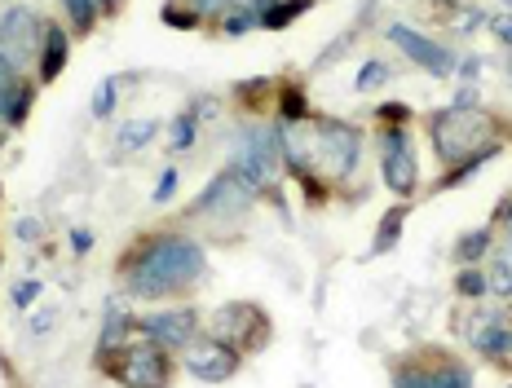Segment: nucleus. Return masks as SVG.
Returning <instances> with one entry per match:
<instances>
[{"label": "nucleus", "mask_w": 512, "mask_h": 388, "mask_svg": "<svg viewBox=\"0 0 512 388\" xmlns=\"http://www.w3.org/2000/svg\"><path fill=\"white\" fill-rule=\"evenodd\" d=\"M204 265H208V256L195 239L164 234V239H151L128 261V291L142 300L173 296V291H186L190 283H199Z\"/></svg>", "instance_id": "nucleus-1"}, {"label": "nucleus", "mask_w": 512, "mask_h": 388, "mask_svg": "<svg viewBox=\"0 0 512 388\" xmlns=\"http://www.w3.org/2000/svg\"><path fill=\"white\" fill-rule=\"evenodd\" d=\"M490 128H495V120L477 106H446L429 120V142L442 164H455V159L477 155L490 142Z\"/></svg>", "instance_id": "nucleus-2"}, {"label": "nucleus", "mask_w": 512, "mask_h": 388, "mask_svg": "<svg viewBox=\"0 0 512 388\" xmlns=\"http://www.w3.org/2000/svg\"><path fill=\"white\" fill-rule=\"evenodd\" d=\"M283 159V128H248V133L239 137V150H234V181L239 186H248L252 194L265 190L274 181V168H279Z\"/></svg>", "instance_id": "nucleus-3"}, {"label": "nucleus", "mask_w": 512, "mask_h": 388, "mask_svg": "<svg viewBox=\"0 0 512 388\" xmlns=\"http://www.w3.org/2000/svg\"><path fill=\"white\" fill-rule=\"evenodd\" d=\"M358 146H362V137H358L354 124L323 120L314 133V155L309 159H318V168H323L332 181H345L349 172L358 168Z\"/></svg>", "instance_id": "nucleus-4"}, {"label": "nucleus", "mask_w": 512, "mask_h": 388, "mask_svg": "<svg viewBox=\"0 0 512 388\" xmlns=\"http://www.w3.org/2000/svg\"><path fill=\"white\" fill-rule=\"evenodd\" d=\"M111 375L128 388H164L168 384V358H164V344L142 340V344H128L120 358L111 362Z\"/></svg>", "instance_id": "nucleus-5"}, {"label": "nucleus", "mask_w": 512, "mask_h": 388, "mask_svg": "<svg viewBox=\"0 0 512 388\" xmlns=\"http://www.w3.org/2000/svg\"><path fill=\"white\" fill-rule=\"evenodd\" d=\"M380 172H384V186L398 194V199H411L415 186H420V168H415V150H411L407 128H389V133H384Z\"/></svg>", "instance_id": "nucleus-6"}, {"label": "nucleus", "mask_w": 512, "mask_h": 388, "mask_svg": "<svg viewBox=\"0 0 512 388\" xmlns=\"http://www.w3.org/2000/svg\"><path fill=\"white\" fill-rule=\"evenodd\" d=\"M186 371L195 380L221 384L239 371V349H230L226 340H190L186 344Z\"/></svg>", "instance_id": "nucleus-7"}, {"label": "nucleus", "mask_w": 512, "mask_h": 388, "mask_svg": "<svg viewBox=\"0 0 512 388\" xmlns=\"http://www.w3.org/2000/svg\"><path fill=\"white\" fill-rule=\"evenodd\" d=\"M40 40H45V23H40L31 9H9L5 23H0V53H5L14 67L40 49Z\"/></svg>", "instance_id": "nucleus-8"}, {"label": "nucleus", "mask_w": 512, "mask_h": 388, "mask_svg": "<svg viewBox=\"0 0 512 388\" xmlns=\"http://www.w3.org/2000/svg\"><path fill=\"white\" fill-rule=\"evenodd\" d=\"M389 40H393V45H398L402 53H407L415 67H424V71H433V75H451V71H455V53L442 49V45H437V40H429V36H420L415 27L389 23Z\"/></svg>", "instance_id": "nucleus-9"}, {"label": "nucleus", "mask_w": 512, "mask_h": 388, "mask_svg": "<svg viewBox=\"0 0 512 388\" xmlns=\"http://www.w3.org/2000/svg\"><path fill=\"white\" fill-rule=\"evenodd\" d=\"M212 331H217V340H226L230 349H256V344H265V336H256V331H265V318L256 314L252 305H226L212 314Z\"/></svg>", "instance_id": "nucleus-10"}, {"label": "nucleus", "mask_w": 512, "mask_h": 388, "mask_svg": "<svg viewBox=\"0 0 512 388\" xmlns=\"http://www.w3.org/2000/svg\"><path fill=\"white\" fill-rule=\"evenodd\" d=\"M195 309H164V314H146L142 318V331L146 340L155 344H168V349H186L195 340Z\"/></svg>", "instance_id": "nucleus-11"}, {"label": "nucleus", "mask_w": 512, "mask_h": 388, "mask_svg": "<svg viewBox=\"0 0 512 388\" xmlns=\"http://www.w3.org/2000/svg\"><path fill=\"white\" fill-rule=\"evenodd\" d=\"M393 388H473V375L464 366H402L393 375Z\"/></svg>", "instance_id": "nucleus-12"}, {"label": "nucleus", "mask_w": 512, "mask_h": 388, "mask_svg": "<svg viewBox=\"0 0 512 388\" xmlns=\"http://www.w3.org/2000/svg\"><path fill=\"white\" fill-rule=\"evenodd\" d=\"M248 203H252V190L239 186V181H234V172H221V177L204 190V199L195 203V212H221V217H239Z\"/></svg>", "instance_id": "nucleus-13"}, {"label": "nucleus", "mask_w": 512, "mask_h": 388, "mask_svg": "<svg viewBox=\"0 0 512 388\" xmlns=\"http://www.w3.org/2000/svg\"><path fill=\"white\" fill-rule=\"evenodd\" d=\"M40 49H45V53H40V80H58V75H62V67H67V31H62V27H45V40H40Z\"/></svg>", "instance_id": "nucleus-14"}, {"label": "nucleus", "mask_w": 512, "mask_h": 388, "mask_svg": "<svg viewBox=\"0 0 512 388\" xmlns=\"http://www.w3.org/2000/svg\"><path fill=\"white\" fill-rule=\"evenodd\" d=\"M31 111V89L23 80H9L0 89V124H23Z\"/></svg>", "instance_id": "nucleus-15"}, {"label": "nucleus", "mask_w": 512, "mask_h": 388, "mask_svg": "<svg viewBox=\"0 0 512 388\" xmlns=\"http://www.w3.org/2000/svg\"><path fill=\"white\" fill-rule=\"evenodd\" d=\"M265 9H270V0H234V9L226 14V31L230 36H243V31L261 27Z\"/></svg>", "instance_id": "nucleus-16"}, {"label": "nucleus", "mask_w": 512, "mask_h": 388, "mask_svg": "<svg viewBox=\"0 0 512 388\" xmlns=\"http://www.w3.org/2000/svg\"><path fill=\"white\" fill-rule=\"evenodd\" d=\"M155 133H159L155 120H128V124L120 128V137H115V150H120V155H133V150L151 146Z\"/></svg>", "instance_id": "nucleus-17"}, {"label": "nucleus", "mask_w": 512, "mask_h": 388, "mask_svg": "<svg viewBox=\"0 0 512 388\" xmlns=\"http://www.w3.org/2000/svg\"><path fill=\"white\" fill-rule=\"evenodd\" d=\"M473 349H482L486 358H504V353H512V331L499 327V322H486L473 336Z\"/></svg>", "instance_id": "nucleus-18"}, {"label": "nucleus", "mask_w": 512, "mask_h": 388, "mask_svg": "<svg viewBox=\"0 0 512 388\" xmlns=\"http://www.w3.org/2000/svg\"><path fill=\"white\" fill-rule=\"evenodd\" d=\"M124 331H128V314H124L120 305H111V309H106V322H102V340H98V349H102V353L120 349V344H124Z\"/></svg>", "instance_id": "nucleus-19"}, {"label": "nucleus", "mask_w": 512, "mask_h": 388, "mask_svg": "<svg viewBox=\"0 0 512 388\" xmlns=\"http://www.w3.org/2000/svg\"><path fill=\"white\" fill-rule=\"evenodd\" d=\"M309 9V0H287V5H270L265 9V18H261V27H270V31H279L287 23H296V14H305Z\"/></svg>", "instance_id": "nucleus-20"}, {"label": "nucleus", "mask_w": 512, "mask_h": 388, "mask_svg": "<svg viewBox=\"0 0 512 388\" xmlns=\"http://www.w3.org/2000/svg\"><path fill=\"white\" fill-rule=\"evenodd\" d=\"M62 5H67L71 23H76L80 31H89L93 23H98V9H102V0H62Z\"/></svg>", "instance_id": "nucleus-21"}, {"label": "nucleus", "mask_w": 512, "mask_h": 388, "mask_svg": "<svg viewBox=\"0 0 512 388\" xmlns=\"http://www.w3.org/2000/svg\"><path fill=\"white\" fill-rule=\"evenodd\" d=\"M195 133H199V124H195V115H177L173 120V137H168V150H186V146H195Z\"/></svg>", "instance_id": "nucleus-22"}, {"label": "nucleus", "mask_w": 512, "mask_h": 388, "mask_svg": "<svg viewBox=\"0 0 512 388\" xmlns=\"http://www.w3.org/2000/svg\"><path fill=\"white\" fill-rule=\"evenodd\" d=\"M398 234H402V212L393 208V212H384V221H380V239L371 243V252H389Z\"/></svg>", "instance_id": "nucleus-23"}, {"label": "nucleus", "mask_w": 512, "mask_h": 388, "mask_svg": "<svg viewBox=\"0 0 512 388\" xmlns=\"http://www.w3.org/2000/svg\"><path fill=\"white\" fill-rule=\"evenodd\" d=\"M111 111H115V80H102V84H98V97H93V115H98V120H106Z\"/></svg>", "instance_id": "nucleus-24"}, {"label": "nucleus", "mask_w": 512, "mask_h": 388, "mask_svg": "<svg viewBox=\"0 0 512 388\" xmlns=\"http://www.w3.org/2000/svg\"><path fill=\"white\" fill-rule=\"evenodd\" d=\"M384 80H389V67H384V62H367V67H362L358 71V89H376V84H384Z\"/></svg>", "instance_id": "nucleus-25"}, {"label": "nucleus", "mask_w": 512, "mask_h": 388, "mask_svg": "<svg viewBox=\"0 0 512 388\" xmlns=\"http://www.w3.org/2000/svg\"><path fill=\"white\" fill-rule=\"evenodd\" d=\"M486 287L499 291V296H508V291H512V261H504V256H499V265H495V274H490Z\"/></svg>", "instance_id": "nucleus-26"}, {"label": "nucleus", "mask_w": 512, "mask_h": 388, "mask_svg": "<svg viewBox=\"0 0 512 388\" xmlns=\"http://www.w3.org/2000/svg\"><path fill=\"white\" fill-rule=\"evenodd\" d=\"M283 115H287L292 124H301V115H305V93H301V89H287V93H283Z\"/></svg>", "instance_id": "nucleus-27"}, {"label": "nucleus", "mask_w": 512, "mask_h": 388, "mask_svg": "<svg viewBox=\"0 0 512 388\" xmlns=\"http://www.w3.org/2000/svg\"><path fill=\"white\" fill-rule=\"evenodd\" d=\"M486 243H490V234H486V230H477V234H473V239H464V243H460V256H464V261H468V265H473V261H477V256H482V252H486Z\"/></svg>", "instance_id": "nucleus-28"}, {"label": "nucleus", "mask_w": 512, "mask_h": 388, "mask_svg": "<svg viewBox=\"0 0 512 388\" xmlns=\"http://www.w3.org/2000/svg\"><path fill=\"white\" fill-rule=\"evenodd\" d=\"M455 287H460V296H482V291H486V278L477 274V269H464Z\"/></svg>", "instance_id": "nucleus-29"}, {"label": "nucleus", "mask_w": 512, "mask_h": 388, "mask_svg": "<svg viewBox=\"0 0 512 388\" xmlns=\"http://www.w3.org/2000/svg\"><path fill=\"white\" fill-rule=\"evenodd\" d=\"M234 9V0H195V14H204V18H226Z\"/></svg>", "instance_id": "nucleus-30"}, {"label": "nucleus", "mask_w": 512, "mask_h": 388, "mask_svg": "<svg viewBox=\"0 0 512 388\" xmlns=\"http://www.w3.org/2000/svg\"><path fill=\"white\" fill-rule=\"evenodd\" d=\"M173 194H177V172L168 168L164 177H159V186H155V203H168V199H173Z\"/></svg>", "instance_id": "nucleus-31"}, {"label": "nucleus", "mask_w": 512, "mask_h": 388, "mask_svg": "<svg viewBox=\"0 0 512 388\" xmlns=\"http://www.w3.org/2000/svg\"><path fill=\"white\" fill-rule=\"evenodd\" d=\"M36 296H40V283H18V291H14V305H18V309H27Z\"/></svg>", "instance_id": "nucleus-32"}, {"label": "nucleus", "mask_w": 512, "mask_h": 388, "mask_svg": "<svg viewBox=\"0 0 512 388\" xmlns=\"http://www.w3.org/2000/svg\"><path fill=\"white\" fill-rule=\"evenodd\" d=\"M490 31H495L504 45H512V14H499V18H490Z\"/></svg>", "instance_id": "nucleus-33"}, {"label": "nucleus", "mask_w": 512, "mask_h": 388, "mask_svg": "<svg viewBox=\"0 0 512 388\" xmlns=\"http://www.w3.org/2000/svg\"><path fill=\"white\" fill-rule=\"evenodd\" d=\"M71 247H76V252H89V247H93V234H89V230H71Z\"/></svg>", "instance_id": "nucleus-34"}, {"label": "nucleus", "mask_w": 512, "mask_h": 388, "mask_svg": "<svg viewBox=\"0 0 512 388\" xmlns=\"http://www.w3.org/2000/svg\"><path fill=\"white\" fill-rule=\"evenodd\" d=\"M168 23H173V27H195L199 18L190 14V9H186V14H177V9H168Z\"/></svg>", "instance_id": "nucleus-35"}, {"label": "nucleus", "mask_w": 512, "mask_h": 388, "mask_svg": "<svg viewBox=\"0 0 512 388\" xmlns=\"http://www.w3.org/2000/svg\"><path fill=\"white\" fill-rule=\"evenodd\" d=\"M18 239H23V243L40 239V225H36V221H18Z\"/></svg>", "instance_id": "nucleus-36"}, {"label": "nucleus", "mask_w": 512, "mask_h": 388, "mask_svg": "<svg viewBox=\"0 0 512 388\" xmlns=\"http://www.w3.org/2000/svg\"><path fill=\"white\" fill-rule=\"evenodd\" d=\"M9 80H14V62H9V58H5V53H0V89H5V84H9Z\"/></svg>", "instance_id": "nucleus-37"}, {"label": "nucleus", "mask_w": 512, "mask_h": 388, "mask_svg": "<svg viewBox=\"0 0 512 388\" xmlns=\"http://www.w3.org/2000/svg\"><path fill=\"white\" fill-rule=\"evenodd\" d=\"M384 120H407V106H380Z\"/></svg>", "instance_id": "nucleus-38"}, {"label": "nucleus", "mask_w": 512, "mask_h": 388, "mask_svg": "<svg viewBox=\"0 0 512 388\" xmlns=\"http://www.w3.org/2000/svg\"><path fill=\"white\" fill-rule=\"evenodd\" d=\"M446 5H460V0H446Z\"/></svg>", "instance_id": "nucleus-39"}, {"label": "nucleus", "mask_w": 512, "mask_h": 388, "mask_svg": "<svg viewBox=\"0 0 512 388\" xmlns=\"http://www.w3.org/2000/svg\"><path fill=\"white\" fill-rule=\"evenodd\" d=\"M508 225H512V208H508Z\"/></svg>", "instance_id": "nucleus-40"}, {"label": "nucleus", "mask_w": 512, "mask_h": 388, "mask_svg": "<svg viewBox=\"0 0 512 388\" xmlns=\"http://www.w3.org/2000/svg\"><path fill=\"white\" fill-rule=\"evenodd\" d=\"M106 5H115V0H106Z\"/></svg>", "instance_id": "nucleus-41"}, {"label": "nucleus", "mask_w": 512, "mask_h": 388, "mask_svg": "<svg viewBox=\"0 0 512 388\" xmlns=\"http://www.w3.org/2000/svg\"><path fill=\"white\" fill-rule=\"evenodd\" d=\"M504 5H512V0H504Z\"/></svg>", "instance_id": "nucleus-42"}]
</instances>
